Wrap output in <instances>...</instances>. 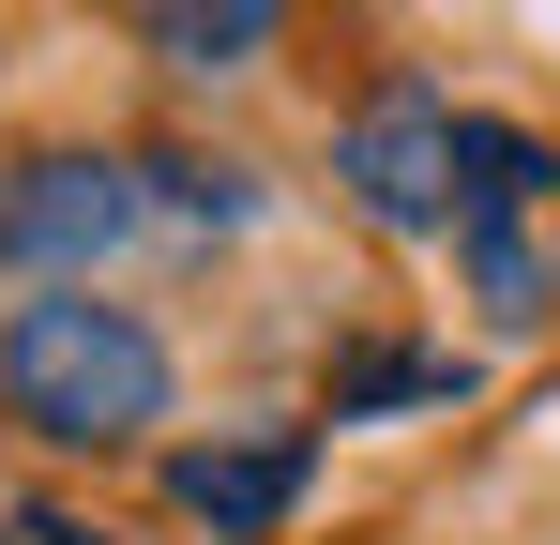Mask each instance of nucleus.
Instances as JSON below:
<instances>
[{
  "mask_svg": "<svg viewBox=\"0 0 560 545\" xmlns=\"http://www.w3.org/2000/svg\"><path fill=\"white\" fill-rule=\"evenodd\" d=\"M137 228H152L137 152H31V167H0V272H31V288H92V258H121Z\"/></svg>",
  "mask_w": 560,
  "mask_h": 545,
  "instance_id": "f03ea898",
  "label": "nucleus"
},
{
  "mask_svg": "<svg viewBox=\"0 0 560 545\" xmlns=\"http://www.w3.org/2000/svg\"><path fill=\"white\" fill-rule=\"evenodd\" d=\"M15 531H31V545H106V531H77V515H15Z\"/></svg>",
  "mask_w": 560,
  "mask_h": 545,
  "instance_id": "9d476101",
  "label": "nucleus"
},
{
  "mask_svg": "<svg viewBox=\"0 0 560 545\" xmlns=\"http://www.w3.org/2000/svg\"><path fill=\"white\" fill-rule=\"evenodd\" d=\"M455 121L469 106H440L424 77H394L349 106V137H334V182H349V212L364 228H394V243H440L469 197H455Z\"/></svg>",
  "mask_w": 560,
  "mask_h": 545,
  "instance_id": "7ed1b4c3",
  "label": "nucleus"
},
{
  "mask_svg": "<svg viewBox=\"0 0 560 545\" xmlns=\"http://www.w3.org/2000/svg\"><path fill=\"white\" fill-rule=\"evenodd\" d=\"M137 182H152L167 228H243L258 212V167H228V152H137Z\"/></svg>",
  "mask_w": 560,
  "mask_h": 545,
  "instance_id": "0eeeda50",
  "label": "nucleus"
},
{
  "mask_svg": "<svg viewBox=\"0 0 560 545\" xmlns=\"http://www.w3.org/2000/svg\"><path fill=\"white\" fill-rule=\"evenodd\" d=\"M0 545H31V531H0Z\"/></svg>",
  "mask_w": 560,
  "mask_h": 545,
  "instance_id": "9b49d317",
  "label": "nucleus"
},
{
  "mask_svg": "<svg viewBox=\"0 0 560 545\" xmlns=\"http://www.w3.org/2000/svg\"><path fill=\"white\" fill-rule=\"evenodd\" d=\"M0 409L46 454H121L167 425V334L137 303H92V288H31L0 318Z\"/></svg>",
  "mask_w": 560,
  "mask_h": 545,
  "instance_id": "f257e3e1",
  "label": "nucleus"
},
{
  "mask_svg": "<svg viewBox=\"0 0 560 545\" xmlns=\"http://www.w3.org/2000/svg\"><path fill=\"white\" fill-rule=\"evenodd\" d=\"M303 485H318V440H303V425H243V440L167 454V500H183L197 531H228V545L288 531V515H303Z\"/></svg>",
  "mask_w": 560,
  "mask_h": 545,
  "instance_id": "20e7f679",
  "label": "nucleus"
},
{
  "mask_svg": "<svg viewBox=\"0 0 560 545\" xmlns=\"http://www.w3.org/2000/svg\"><path fill=\"white\" fill-rule=\"evenodd\" d=\"M409 394L440 409V394H469V363L455 349H349L334 363V425H349V409H409Z\"/></svg>",
  "mask_w": 560,
  "mask_h": 545,
  "instance_id": "1a4fd4ad",
  "label": "nucleus"
},
{
  "mask_svg": "<svg viewBox=\"0 0 560 545\" xmlns=\"http://www.w3.org/2000/svg\"><path fill=\"white\" fill-rule=\"evenodd\" d=\"M546 182H560V152H546V137H515V121H455V197H469L455 228H515Z\"/></svg>",
  "mask_w": 560,
  "mask_h": 545,
  "instance_id": "423d86ee",
  "label": "nucleus"
},
{
  "mask_svg": "<svg viewBox=\"0 0 560 545\" xmlns=\"http://www.w3.org/2000/svg\"><path fill=\"white\" fill-rule=\"evenodd\" d=\"M455 258H469V303H485L500 334H515V318H546V303H560V272L530 258V228H455Z\"/></svg>",
  "mask_w": 560,
  "mask_h": 545,
  "instance_id": "6e6552de",
  "label": "nucleus"
},
{
  "mask_svg": "<svg viewBox=\"0 0 560 545\" xmlns=\"http://www.w3.org/2000/svg\"><path fill=\"white\" fill-rule=\"evenodd\" d=\"M273 31H288L273 0H152V15H137V46H152V61H183V77H243Z\"/></svg>",
  "mask_w": 560,
  "mask_h": 545,
  "instance_id": "39448f33",
  "label": "nucleus"
}]
</instances>
